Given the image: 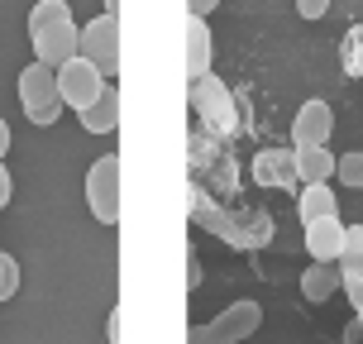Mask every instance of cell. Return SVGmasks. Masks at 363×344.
<instances>
[{"instance_id": "7", "label": "cell", "mask_w": 363, "mask_h": 344, "mask_svg": "<svg viewBox=\"0 0 363 344\" xmlns=\"http://www.w3.org/2000/svg\"><path fill=\"white\" fill-rule=\"evenodd\" d=\"M77 53L91 57L106 77L120 72V15H96L91 24H82V34H77Z\"/></svg>"}, {"instance_id": "28", "label": "cell", "mask_w": 363, "mask_h": 344, "mask_svg": "<svg viewBox=\"0 0 363 344\" xmlns=\"http://www.w3.org/2000/svg\"><path fill=\"white\" fill-rule=\"evenodd\" d=\"M359 335H363V306H359Z\"/></svg>"}, {"instance_id": "11", "label": "cell", "mask_w": 363, "mask_h": 344, "mask_svg": "<svg viewBox=\"0 0 363 344\" xmlns=\"http://www.w3.org/2000/svg\"><path fill=\"white\" fill-rule=\"evenodd\" d=\"M340 244H345V220L340 216L306 220V254L315 263H340Z\"/></svg>"}, {"instance_id": "20", "label": "cell", "mask_w": 363, "mask_h": 344, "mask_svg": "<svg viewBox=\"0 0 363 344\" xmlns=\"http://www.w3.org/2000/svg\"><path fill=\"white\" fill-rule=\"evenodd\" d=\"M19 292V263L15 254H0V301H10Z\"/></svg>"}, {"instance_id": "17", "label": "cell", "mask_w": 363, "mask_h": 344, "mask_svg": "<svg viewBox=\"0 0 363 344\" xmlns=\"http://www.w3.org/2000/svg\"><path fill=\"white\" fill-rule=\"evenodd\" d=\"M340 62H345L349 77L363 82V24H354V29L345 34V43H340Z\"/></svg>"}, {"instance_id": "26", "label": "cell", "mask_w": 363, "mask_h": 344, "mask_svg": "<svg viewBox=\"0 0 363 344\" xmlns=\"http://www.w3.org/2000/svg\"><path fill=\"white\" fill-rule=\"evenodd\" d=\"M5 153H10V125L0 120V158H5Z\"/></svg>"}, {"instance_id": "13", "label": "cell", "mask_w": 363, "mask_h": 344, "mask_svg": "<svg viewBox=\"0 0 363 344\" xmlns=\"http://www.w3.org/2000/svg\"><path fill=\"white\" fill-rule=\"evenodd\" d=\"M77 115H82V129H86V134H110V129L120 125V87L106 82L101 96H96L91 106H82Z\"/></svg>"}, {"instance_id": "5", "label": "cell", "mask_w": 363, "mask_h": 344, "mask_svg": "<svg viewBox=\"0 0 363 344\" xmlns=\"http://www.w3.org/2000/svg\"><path fill=\"white\" fill-rule=\"evenodd\" d=\"M191 110L201 115V125H211L216 134H235L239 129V106H235L230 87H225L216 72H206V77L191 82Z\"/></svg>"}, {"instance_id": "9", "label": "cell", "mask_w": 363, "mask_h": 344, "mask_svg": "<svg viewBox=\"0 0 363 344\" xmlns=\"http://www.w3.org/2000/svg\"><path fill=\"white\" fill-rule=\"evenodd\" d=\"M330 134H335V106L330 101H306V106L291 115V148L301 144H330Z\"/></svg>"}, {"instance_id": "18", "label": "cell", "mask_w": 363, "mask_h": 344, "mask_svg": "<svg viewBox=\"0 0 363 344\" xmlns=\"http://www.w3.org/2000/svg\"><path fill=\"white\" fill-rule=\"evenodd\" d=\"M340 292L354 301V311L363 306V263H340Z\"/></svg>"}, {"instance_id": "19", "label": "cell", "mask_w": 363, "mask_h": 344, "mask_svg": "<svg viewBox=\"0 0 363 344\" xmlns=\"http://www.w3.org/2000/svg\"><path fill=\"white\" fill-rule=\"evenodd\" d=\"M335 177L345 182V187H359V192H363V148H359V153L335 158Z\"/></svg>"}, {"instance_id": "6", "label": "cell", "mask_w": 363, "mask_h": 344, "mask_svg": "<svg viewBox=\"0 0 363 344\" xmlns=\"http://www.w3.org/2000/svg\"><path fill=\"white\" fill-rule=\"evenodd\" d=\"M86 206L101 225H120V158L101 153L86 167Z\"/></svg>"}, {"instance_id": "2", "label": "cell", "mask_w": 363, "mask_h": 344, "mask_svg": "<svg viewBox=\"0 0 363 344\" xmlns=\"http://www.w3.org/2000/svg\"><path fill=\"white\" fill-rule=\"evenodd\" d=\"M77 34H82V24L72 19L67 0H38L29 10V43H34L38 62L57 67V62L77 57Z\"/></svg>"}, {"instance_id": "14", "label": "cell", "mask_w": 363, "mask_h": 344, "mask_svg": "<svg viewBox=\"0 0 363 344\" xmlns=\"http://www.w3.org/2000/svg\"><path fill=\"white\" fill-rule=\"evenodd\" d=\"M291 158H296V182H330L335 177L330 144H301V148H291Z\"/></svg>"}, {"instance_id": "8", "label": "cell", "mask_w": 363, "mask_h": 344, "mask_svg": "<svg viewBox=\"0 0 363 344\" xmlns=\"http://www.w3.org/2000/svg\"><path fill=\"white\" fill-rule=\"evenodd\" d=\"M57 72V96H62V106H72V110H82V106H91L96 96H101V87H106L110 77L91 62V57H67V62H57L53 67Z\"/></svg>"}, {"instance_id": "10", "label": "cell", "mask_w": 363, "mask_h": 344, "mask_svg": "<svg viewBox=\"0 0 363 344\" xmlns=\"http://www.w3.org/2000/svg\"><path fill=\"white\" fill-rule=\"evenodd\" d=\"M249 172H254V182H258V187H268V192L301 187V182H296V158H291V148H258Z\"/></svg>"}, {"instance_id": "16", "label": "cell", "mask_w": 363, "mask_h": 344, "mask_svg": "<svg viewBox=\"0 0 363 344\" xmlns=\"http://www.w3.org/2000/svg\"><path fill=\"white\" fill-rule=\"evenodd\" d=\"M296 211H301V225L320 216H340V201H335V187L330 182H301V196H296Z\"/></svg>"}, {"instance_id": "27", "label": "cell", "mask_w": 363, "mask_h": 344, "mask_svg": "<svg viewBox=\"0 0 363 344\" xmlns=\"http://www.w3.org/2000/svg\"><path fill=\"white\" fill-rule=\"evenodd\" d=\"M106 15H120V0H106Z\"/></svg>"}, {"instance_id": "3", "label": "cell", "mask_w": 363, "mask_h": 344, "mask_svg": "<svg viewBox=\"0 0 363 344\" xmlns=\"http://www.w3.org/2000/svg\"><path fill=\"white\" fill-rule=\"evenodd\" d=\"M19 110H24V120L29 125H53L57 115H62V96H57V72L48 62H29L24 72H19Z\"/></svg>"}, {"instance_id": "12", "label": "cell", "mask_w": 363, "mask_h": 344, "mask_svg": "<svg viewBox=\"0 0 363 344\" xmlns=\"http://www.w3.org/2000/svg\"><path fill=\"white\" fill-rule=\"evenodd\" d=\"M211 62H216V38H211V24L206 19H186V82H196V77L211 72Z\"/></svg>"}, {"instance_id": "21", "label": "cell", "mask_w": 363, "mask_h": 344, "mask_svg": "<svg viewBox=\"0 0 363 344\" xmlns=\"http://www.w3.org/2000/svg\"><path fill=\"white\" fill-rule=\"evenodd\" d=\"M340 263H363V225H345V244H340Z\"/></svg>"}, {"instance_id": "4", "label": "cell", "mask_w": 363, "mask_h": 344, "mask_svg": "<svg viewBox=\"0 0 363 344\" xmlns=\"http://www.w3.org/2000/svg\"><path fill=\"white\" fill-rule=\"evenodd\" d=\"M258 326H263V306L249 296V301H230L216 321L191 326L186 330V344H244Z\"/></svg>"}, {"instance_id": "22", "label": "cell", "mask_w": 363, "mask_h": 344, "mask_svg": "<svg viewBox=\"0 0 363 344\" xmlns=\"http://www.w3.org/2000/svg\"><path fill=\"white\" fill-rule=\"evenodd\" d=\"M330 5H335V0H296V15L301 19H325Z\"/></svg>"}, {"instance_id": "15", "label": "cell", "mask_w": 363, "mask_h": 344, "mask_svg": "<svg viewBox=\"0 0 363 344\" xmlns=\"http://www.w3.org/2000/svg\"><path fill=\"white\" fill-rule=\"evenodd\" d=\"M301 292L315 306H325L330 296H340V263H315L311 258V268L301 272Z\"/></svg>"}, {"instance_id": "24", "label": "cell", "mask_w": 363, "mask_h": 344, "mask_svg": "<svg viewBox=\"0 0 363 344\" xmlns=\"http://www.w3.org/2000/svg\"><path fill=\"white\" fill-rule=\"evenodd\" d=\"M10 192H15V177H10V167H5V158H0V211L10 206Z\"/></svg>"}, {"instance_id": "25", "label": "cell", "mask_w": 363, "mask_h": 344, "mask_svg": "<svg viewBox=\"0 0 363 344\" xmlns=\"http://www.w3.org/2000/svg\"><path fill=\"white\" fill-rule=\"evenodd\" d=\"M216 5H220V0H191V15H196V19H206L211 10H216Z\"/></svg>"}, {"instance_id": "1", "label": "cell", "mask_w": 363, "mask_h": 344, "mask_svg": "<svg viewBox=\"0 0 363 344\" xmlns=\"http://www.w3.org/2000/svg\"><path fill=\"white\" fill-rule=\"evenodd\" d=\"M191 220H196L201 230L220 235L230 249H263V244L272 239V216L268 211L235 216V211H225V206H216V201H206L201 187H191Z\"/></svg>"}, {"instance_id": "23", "label": "cell", "mask_w": 363, "mask_h": 344, "mask_svg": "<svg viewBox=\"0 0 363 344\" xmlns=\"http://www.w3.org/2000/svg\"><path fill=\"white\" fill-rule=\"evenodd\" d=\"M120 326H125V316H120V311H110V316H106V340L110 344H125V330H120Z\"/></svg>"}]
</instances>
